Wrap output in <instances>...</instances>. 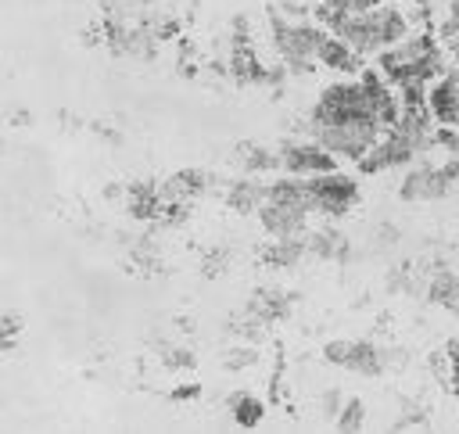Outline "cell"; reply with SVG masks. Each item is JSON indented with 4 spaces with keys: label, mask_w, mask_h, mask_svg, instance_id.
Here are the masks:
<instances>
[{
    "label": "cell",
    "mask_w": 459,
    "mask_h": 434,
    "mask_svg": "<svg viewBox=\"0 0 459 434\" xmlns=\"http://www.w3.org/2000/svg\"><path fill=\"white\" fill-rule=\"evenodd\" d=\"M341 405H344V395H341L337 387H326L323 398H319V412H323L326 420H333V416L341 412Z\"/></svg>",
    "instance_id": "cell-27"
},
{
    "label": "cell",
    "mask_w": 459,
    "mask_h": 434,
    "mask_svg": "<svg viewBox=\"0 0 459 434\" xmlns=\"http://www.w3.org/2000/svg\"><path fill=\"white\" fill-rule=\"evenodd\" d=\"M265 194H269V179L244 172L240 179H233V183L226 187V204H230V212H237V215H258Z\"/></svg>",
    "instance_id": "cell-16"
},
{
    "label": "cell",
    "mask_w": 459,
    "mask_h": 434,
    "mask_svg": "<svg viewBox=\"0 0 459 434\" xmlns=\"http://www.w3.org/2000/svg\"><path fill=\"white\" fill-rule=\"evenodd\" d=\"M326 29L333 36H341L355 54H362L369 61V57H380L384 50H391L394 43H402L409 36V14L384 0V4H377L369 11L341 14V18L326 22Z\"/></svg>",
    "instance_id": "cell-1"
},
{
    "label": "cell",
    "mask_w": 459,
    "mask_h": 434,
    "mask_svg": "<svg viewBox=\"0 0 459 434\" xmlns=\"http://www.w3.org/2000/svg\"><path fill=\"white\" fill-rule=\"evenodd\" d=\"M377 4H384V0H316V22L326 25L341 14H359V11H369Z\"/></svg>",
    "instance_id": "cell-20"
},
{
    "label": "cell",
    "mask_w": 459,
    "mask_h": 434,
    "mask_svg": "<svg viewBox=\"0 0 459 434\" xmlns=\"http://www.w3.org/2000/svg\"><path fill=\"white\" fill-rule=\"evenodd\" d=\"M423 298H427L434 308H445V312L459 316V273L448 269V265H434V269H427Z\"/></svg>",
    "instance_id": "cell-15"
},
{
    "label": "cell",
    "mask_w": 459,
    "mask_h": 434,
    "mask_svg": "<svg viewBox=\"0 0 459 434\" xmlns=\"http://www.w3.org/2000/svg\"><path fill=\"white\" fill-rule=\"evenodd\" d=\"M387 126L373 122V118H355V122H326V126H305L301 133H308L312 140H319L337 161H359L384 133Z\"/></svg>",
    "instance_id": "cell-6"
},
{
    "label": "cell",
    "mask_w": 459,
    "mask_h": 434,
    "mask_svg": "<svg viewBox=\"0 0 459 434\" xmlns=\"http://www.w3.org/2000/svg\"><path fill=\"white\" fill-rule=\"evenodd\" d=\"M258 258L269 269H298L308 258V233H298V237H269L265 247L258 251Z\"/></svg>",
    "instance_id": "cell-14"
},
{
    "label": "cell",
    "mask_w": 459,
    "mask_h": 434,
    "mask_svg": "<svg viewBox=\"0 0 459 434\" xmlns=\"http://www.w3.org/2000/svg\"><path fill=\"white\" fill-rule=\"evenodd\" d=\"M308 258H319V262H348L351 258V240L344 237V230H337V222L319 219L316 230L308 226Z\"/></svg>",
    "instance_id": "cell-13"
},
{
    "label": "cell",
    "mask_w": 459,
    "mask_h": 434,
    "mask_svg": "<svg viewBox=\"0 0 459 434\" xmlns=\"http://www.w3.org/2000/svg\"><path fill=\"white\" fill-rule=\"evenodd\" d=\"M319 68L337 72V75H359V72L366 68V57L355 54L341 36H333V32L326 29V39L319 43Z\"/></svg>",
    "instance_id": "cell-17"
},
{
    "label": "cell",
    "mask_w": 459,
    "mask_h": 434,
    "mask_svg": "<svg viewBox=\"0 0 459 434\" xmlns=\"http://www.w3.org/2000/svg\"><path fill=\"white\" fill-rule=\"evenodd\" d=\"M258 226L265 237H298L312 226V201H308V179L276 172L269 179V194L258 208Z\"/></svg>",
    "instance_id": "cell-2"
},
{
    "label": "cell",
    "mask_w": 459,
    "mask_h": 434,
    "mask_svg": "<svg viewBox=\"0 0 459 434\" xmlns=\"http://www.w3.org/2000/svg\"><path fill=\"white\" fill-rule=\"evenodd\" d=\"M427 115L441 129H459V65L445 68L427 86Z\"/></svg>",
    "instance_id": "cell-10"
},
{
    "label": "cell",
    "mask_w": 459,
    "mask_h": 434,
    "mask_svg": "<svg viewBox=\"0 0 459 434\" xmlns=\"http://www.w3.org/2000/svg\"><path fill=\"white\" fill-rule=\"evenodd\" d=\"M459 187V154H437V158H416L405 165L398 179V201L405 204H434L445 201Z\"/></svg>",
    "instance_id": "cell-5"
},
{
    "label": "cell",
    "mask_w": 459,
    "mask_h": 434,
    "mask_svg": "<svg viewBox=\"0 0 459 434\" xmlns=\"http://www.w3.org/2000/svg\"><path fill=\"white\" fill-rule=\"evenodd\" d=\"M226 409H230L233 423L244 427V430H251V427H258V423L265 420V402H262L255 391H237V395H230Z\"/></svg>",
    "instance_id": "cell-19"
},
{
    "label": "cell",
    "mask_w": 459,
    "mask_h": 434,
    "mask_svg": "<svg viewBox=\"0 0 459 434\" xmlns=\"http://www.w3.org/2000/svg\"><path fill=\"white\" fill-rule=\"evenodd\" d=\"M366 402L362 398H344V405H341V412L333 416V427L337 430H344V434H351V430H362L366 427Z\"/></svg>",
    "instance_id": "cell-21"
},
{
    "label": "cell",
    "mask_w": 459,
    "mask_h": 434,
    "mask_svg": "<svg viewBox=\"0 0 459 434\" xmlns=\"http://www.w3.org/2000/svg\"><path fill=\"white\" fill-rule=\"evenodd\" d=\"M445 366H448V384H452V391H459V337L448 341V348H445Z\"/></svg>",
    "instance_id": "cell-28"
},
{
    "label": "cell",
    "mask_w": 459,
    "mask_h": 434,
    "mask_svg": "<svg viewBox=\"0 0 459 434\" xmlns=\"http://www.w3.org/2000/svg\"><path fill=\"white\" fill-rule=\"evenodd\" d=\"M323 359L355 377H384L391 366V352L369 337H337L323 344Z\"/></svg>",
    "instance_id": "cell-8"
},
{
    "label": "cell",
    "mask_w": 459,
    "mask_h": 434,
    "mask_svg": "<svg viewBox=\"0 0 459 434\" xmlns=\"http://www.w3.org/2000/svg\"><path fill=\"white\" fill-rule=\"evenodd\" d=\"M165 366L169 369H183V366H194V359L183 348H165Z\"/></svg>",
    "instance_id": "cell-29"
},
{
    "label": "cell",
    "mask_w": 459,
    "mask_h": 434,
    "mask_svg": "<svg viewBox=\"0 0 459 434\" xmlns=\"http://www.w3.org/2000/svg\"><path fill=\"white\" fill-rule=\"evenodd\" d=\"M237 36L230 43V75L240 79V82H265V65L258 61V50L251 47V36H247V22L237 18Z\"/></svg>",
    "instance_id": "cell-12"
},
{
    "label": "cell",
    "mask_w": 459,
    "mask_h": 434,
    "mask_svg": "<svg viewBox=\"0 0 459 434\" xmlns=\"http://www.w3.org/2000/svg\"><path fill=\"white\" fill-rule=\"evenodd\" d=\"M237 165L247 176H265V172H280V154L276 147H265V143H244L237 151Z\"/></svg>",
    "instance_id": "cell-18"
},
{
    "label": "cell",
    "mask_w": 459,
    "mask_h": 434,
    "mask_svg": "<svg viewBox=\"0 0 459 434\" xmlns=\"http://www.w3.org/2000/svg\"><path fill=\"white\" fill-rule=\"evenodd\" d=\"M269 32H273V47H276V54L290 75H308L319 68V43L326 39V25L273 14Z\"/></svg>",
    "instance_id": "cell-4"
},
{
    "label": "cell",
    "mask_w": 459,
    "mask_h": 434,
    "mask_svg": "<svg viewBox=\"0 0 459 434\" xmlns=\"http://www.w3.org/2000/svg\"><path fill=\"white\" fill-rule=\"evenodd\" d=\"M276 154H280V172H290V176H319V172H330V169L341 165V161H337L319 140H312L308 133L287 136L283 143H276Z\"/></svg>",
    "instance_id": "cell-9"
},
{
    "label": "cell",
    "mask_w": 459,
    "mask_h": 434,
    "mask_svg": "<svg viewBox=\"0 0 459 434\" xmlns=\"http://www.w3.org/2000/svg\"><path fill=\"white\" fill-rule=\"evenodd\" d=\"M427 409L423 405H416V402H402V409H398V420L391 423V430H409V427H423L427 423Z\"/></svg>",
    "instance_id": "cell-23"
},
{
    "label": "cell",
    "mask_w": 459,
    "mask_h": 434,
    "mask_svg": "<svg viewBox=\"0 0 459 434\" xmlns=\"http://www.w3.org/2000/svg\"><path fill=\"white\" fill-rule=\"evenodd\" d=\"M355 118H373L384 126L380 111H377V100H373V90L366 82V75H341L333 82H326L305 118V126H326V122H355Z\"/></svg>",
    "instance_id": "cell-3"
},
{
    "label": "cell",
    "mask_w": 459,
    "mask_h": 434,
    "mask_svg": "<svg viewBox=\"0 0 459 434\" xmlns=\"http://www.w3.org/2000/svg\"><path fill=\"white\" fill-rule=\"evenodd\" d=\"M308 179V201H312V215L337 222L344 219L355 204H359V179L351 172H344L341 165L319 176H305Z\"/></svg>",
    "instance_id": "cell-7"
},
{
    "label": "cell",
    "mask_w": 459,
    "mask_h": 434,
    "mask_svg": "<svg viewBox=\"0 0 459 434\" xmlns=\"http://www.w3.org/2000/svg\"><path fill=\"white\" fill-rule=\"evenodd\" d=\"M230 258H233V251H226V247H212V251H204V255H201L204 276H222V269L230 265Z\"/></svg>",
    "instance_id": "cell-24"
},
{
    "label": "cell",
    "mask_w": 459,
    "mask_h": 434,
    "mask_svg": "<svg viewBox=\"0 0 459 434\" xmlns=\"http://www.w3.org/2000/svg\"><path fill=\"white\" fill-rule=\"evenodd\" d=\"M212 183H215V176L204 172V169H179V172H172L161 183V194L169 201V215H183L194 197H204L212 190Z\"/></svg>",
    "instance_id": "cell-11"
},
{
    "label": "cell",
    "mask_w": 459,
    "mask_h": 434,
    "mask_svg": "<svg viewBox=\"0 0 459 434\" xmlns=\"http://www.w3.org/2000/svg\"><path fill=\"white\" fill-rule=\"evenodd\" d=\"M398 240H402V233H398L394 226H384V222L369 233V244H377V251H387V247H394Z\"/></svg>",
    "instance_id": "cell-26"
},
{
    "label": "cell",
    "mask_w": 459,
    "mask_h": 434,
    "mask_svg": "<svg viewBox=\"0 0 459 434\" xmlns=\"http://www.w3.org/2000/svg\"><path fill=\"white\" fill-rule=\"evenodd\" d=\"M255 359H258V344H255V341H240L237 348L226 352L222 366H226V369H247V366H255Z\"/></svg>",
    "instance_id": "cell-22"
},
{
    "label": "cell",
    "mask_w": 459,
    "mask_h": 434,
    "mask_svg": "<svg viewBox=\"0 0 459 434\" xmlns=\"http://www.w3.org/2000/svg\"><path fill=\"white\" fill-rule=\"evenodd\" d=\"M18 334H22V316L7 308V312L0 316V341H4V352H11V348H14Z\"/></svg>",
    "instance_id": "cell-25"
}]
</instances>
